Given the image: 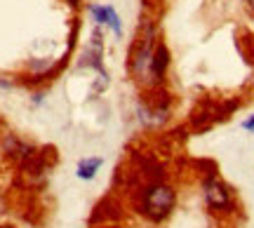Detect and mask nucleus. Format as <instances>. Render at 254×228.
I'll list each match as a JSON object with an SVG mask.
<instances>
[{
  "label": "nucleus",
  "instance_id": "f257e3e1",
  "mask_svg": "<svg viewBox=\"0 0 254 228\" xmlns=\"http://www.w3.org/2000/svg\"><path fill=\"white\" fill-rule=\"evenodd\" d=\"M132 207L146 221L163 224L172 217L174 207H177V188L167 181L141 183L132 193Z\"/></svg>",
  "mask_w": 254,
  "mask_h": 228
},
{
  "label": "nucleus",
  "instance_id": "f03ea898",
  "mask_svg": "<svg viewBox=\"0 0 254 228\" xmlns=\"http://www.w3.org/2000/svg\"><path fill=\"white\" fill-rule=\"evenodd\" d=\"M158 31H155V21L153 19H144L141 21V31L136 36L134 45L129 50V73L134 78L136 82L146 85L148 80V68H151V59H153V52H155V45H158Z\"/></svg>",
  "mask_w": 254,
  "mask_h": 228
},
{
  "label": "nucleus",
  "instance_id": "7ed1b4c3",
  "mask_svg": "<svg viewBox=\"0 0 254 228\" xmlns=\"http://www.w3.org/2000/svg\"><path fill=\"white\" fill-rule=\"evenodd\" d=\"M200 188H202V200L207 205V210L217 212V214H228V212H233V207H236L233 191H231V186L224 183L219 176H214V174L205 176Z\"/></svg>",
  "mask_w": 254,
  "mask_h": 228
},
{
  "label": "nucleus",
  "instance_id": "20e7f679",
  "mask_svg": "<svg viewBox=\"0 0 254 228\" xmlns=\"http://www.w3.org/2000/svg\"><path fill=\"white\" fill-rule=\"evenodd\" d=\"M170 64H172L170 47L165 45V43H158L153 52V59H151V68H148V80H146L148 90L163 87L165 80H167V73H170Z\"/></svg>",
  "mask_w": 254,
  "mask_h": 228
},
{
  "label": "nucleus",
  "instance_id": "39448f33",
  "mask_svg": "<svg viewBox=\"0 0 254 228\" xmlns=\"http://www.w3.org/2000/svg\"><path fill=\"white\" fill-rule=\"evenodd\" d=\"M101 165H104V160H101L99 155L82 158L80 163H78V167H75V176H78L80 181H92V179L97 176V172L101 170Z\"/></svg>",
  "mask_w": 254,
  "mask_h": 228
},
{
  "label": "nucleus",
  "instance_id": "423d86ee",
  "mask_svg": "<svg viewBox=\"0 0 254 228\" xmlns=\"http://www.w3.org/2000/svg\"><path fill=\"white\" fill-rule=\"evenodd\" d=\"M5 151H7V153L12 155V158H14L17 163H26L28 158L36 153L33 148L26 146L24 141H19L17 137H7V139H5Z\"/></svg>",
  "mask_w": 254,
  "mask_h": 228
},
{
  "label": "nucleus",
  "instance_id": "0eeeda50",
  "mask_svg": "<svg viewBox=\"0 0 254 228\" xmlns=\"http://www.w3.org/2000/svg\"><path fill=\"white\" fill-rule=\"evenodd\" d=\"M243 129L250 132V134H254V115H250L247 120H243Z\"/></svg>",
  "mask_w": 254,
  "mask_h": 228
},
{
  "label": "nucleus",
  "instance_id": "6e6552de",
  "mask_svg": "<svg viewBox=\"0 0 254 228\" xmlns=\"http://www.w3.org/2000/svg\"><path fill=\"white\" fill-rule=\"evenodd\" d=\"M245 7L250 9V14L254 17V0H245Z\"/></svg>",
  "mask_w": 254,
  "mask_h": 228
},
{
  "label": "nucleus",
  "instance_id": "1a4fd4ad",
  "mask_svg": "<svg viewBox=\"0 0 254 228\" xmlns=\"http://www.w3.org/2000/svg\"><path fill=\"white\" fill-rule=\"evenodd\" d=\"M66 2H68L71 7H80V2H82V0H66Z\"/></svg>",
  "mask_w": 254,
  "mask_h": 228
},
{
  "label": "nucleus",
  "instance_id": "9d476101",
  "mask_svg": "<svg viewBox=\"0 0 254 228\" xmlns=\"http://www.w3.org/2000/svg\"><path fill=\"white\" fill-rule=\"evenodd\" d=\"M2 228H12V226H2Z\"/></svg>",
  "mask_w": 254,
  "mask_h": 228
}]
</instances>
